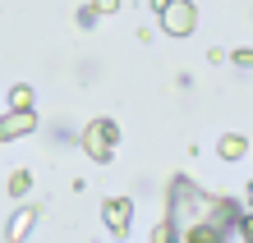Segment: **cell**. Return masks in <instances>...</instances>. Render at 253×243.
<instances>
[{"label":"cell","mask_w":253,"mask_h":243,"mask_svg":"<svg viewBox=\"0 0 253 243\" xmlns=\"http://www.w3.org/2000/svg\"><path fill=\"white\" fill-rule=\"evenodd\" d=\"M249 207H253V184H249Z\"/></svg>","instance_id":"obj_15"},{"label":"cell","mask_w":253,"mask_h":243,"mask_svg":"<svg viewBox=\"0 0 253 243\" xmlns=\"http://www.w3.org/2000/svg\"><path fill=\"white\" fill-rule=\"evenodd\" d=\"M28 188H33V170H14V174H9V193L23 197Z\"/></svg>","instance_id":"obj_9"},{"label":"cell","mask_w":253,"mask_h":243,"mask_svg":"<svg viewBox=\"0 0 253 243\" xmlns=\"http://www.w3.org/2000/svg\"><path fill=\"white\" fill-rule=\"evenodd\" d=\"M180 243H230V230L226 225H193L180 234Z\"/></svg>","instance_id":"obj_7"},{"label":"cell","mask_w":253,"mask_h":243,"mask_svg":"<svg viewBox=\"0 0 253 243\" xmlns=\"http://www.w3.org/2000/svg\"><path fill=\"white\" fill-rule=\"evenodd\" d=\"M244 211L235 197H216V193H203L193 179L175 174L170 179V225L175 230H193V225H226V230H235V220H240Z\"/></svg>","instance_id":"obj_1"},{"label":"cell","mask_w":253,"mask_h":243,"mask_svg":"<svg viewBox=\"0 0 253 243\" xmlns=\"http://www.w3.org/2000/svg\"><path fill=\"white\" fill-rule=\"evenodd\" d=\"M235 230H240V239H244V243H253V211H244V216L235 220Z\"/></svg>","instance_id":"obj_12"},{"label":"cell","mask_w":253,"mask_h":243,"mask_svg":"<svg viewBox=\"0 0 253 243\" xmlns=\"http://www.w3.org/2000/svg\"><path fill=\"white\" fill-rule=\"evenodd\" d=\"M230 60H235V65H240V69H253V51H235Z\"/></svg>","instance_id":"obj_14"},{"label":"cell","mask_w":253,"mask_h":243,"mask_svg":"<svg viewBox=\"0 0 253 243\" xmlns=\"http://www.w3.org/2000/svg\"><path fill=\"white\" fill-rule=\"evenodd\" d=\"M157 14H161V33L166 37H189L198 28V5L193 0H166Z\"/></svg>","instance_id":"obj_3"},{"label":"cell","mask_w":253,"mask_h":243,"mask_svg":"<svg viewBox=\"0 0 253 243\" xmlns=\"http://www.w3.org/2000/svg\"><path fill=\"white\" fill-rule=\"evenodd\" d=\"M101 220H106V230H111V234H129L133 202H129V197H106V202H101Z\"/></svg>","instance_id":"obj_4"},{"label":"cell","mask_w":253,"mask_h":243,"mask_svg":"<svg viewBox=\"0 0 253 243\" xmlns=\"http://www.w3.org/2000/svg\"><path fill=\"white\" fill-rule=\"evenodd\" d=\"M152 243H180V230H175L170 220H161L157 230H152Z\"/></svg>","instance_id":"obj_11"},{"label":"cell","mask_w":253,"mask_h":243,"mask_svg":"<svg viewBox=\"0 0 253 243\" xmlns=\"http://www.w3.org/2000/svg\"><path fill=\"white\" fill-rule=\"evenodd\" d=\"M9 105H14V110H33V87H14V92H9Z\"/></svg>","instance_id":"obj_10"},{"label":"cell","mask_w":253,"mask_h":243,"mask_svg":"<svg viewBox=\"0 0 253 243\" xmlns=\"http://www.w3.org/2000/svg\"><path fill=\"white\" fill-rule=\"evenodd\" d=\"M115 142H120V129H115V119H92V124L83 129V138H79V147H83L97 165H106V161L115 156Z\"/></svg>","instance_id":"obj_2"},{"label":"cell","mask_w":253,"mask_h":243,"mask_svg":"<svg viewBox=\"0 0 253 243\" xmlns=\"http://www.w3.org/2000/svg\"><path fill=\"white\" fill-rule=\"evenodd\" d=\"M37 129V110H9V115H0V142H14V138H23V133H33Z\"/></svg>","instance_id":"obj_5"},{"label":"cell","mask_w":253,"mask_h":243,"mask_svg":"<svg viewBox=\"0 0 253 243\" xmlns=\"http://www.w3.org/2000/svg\"><path fill=\"white\" fill-rule=\"evenodd\" d=\"M221 151V161H244V151H249V138H240V133H226V138L216 142Z\"/></svg>","instance_id":"obj_8"},{"label":"cell","mask_w":253,"mask_h":243,"mask_svg":"<svg viewBox=\"0 0 253 243\" xmlns=\"http://www.w3.org/2000/svg\"><path fill=\"white\" fill-rule=\"evenodd\" d=\"M87 9H92V14H115V9H120V0H92Z\"/></svg>","instance_id":"obj_13"},{"label":"cell","mask_w":253,"mask_h":243,"mask_svg":"<svg viewBox=\"0 0 253 243\" xmlns=\"http://www.w3.org/2000/svg\"><path fill=\"white\" fill-rule=\"evenodd\" d=\"M33 225H37V207H19L9 216V225H5V239L9 243H23L28 234H33Z\"/></svg>","instance_id":"obj_6"}]
</instances>
